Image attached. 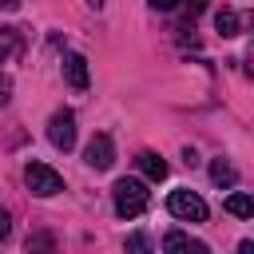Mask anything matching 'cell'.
<instances>
[{
  "mask_svg": "<svg viewBox=\"0 0 254 254\" xmlns=\"http://www.w3.org/2000/svg\"><path fill=\"white\" fill-rule=\"evenodd\" d=\"M111 202H115V214H119V218H139V214L147 210V202H151L147 183H139V179H119V183L111 187Z\"/></svg>",
  "mask_w": 254,
  "mask_h": 254,
  "instance_id": "obj_1",
  "label": "cell"
},
{
  "mask_svg": "<svg viewBox=\"0 0 254 254\" xmlns=\"http://www.w3.org/2000/svg\"><path fill=\"white\" fill-rule=\"evenodd\" d=\"M24 183H28V190H32L36 198H52V194L64 190L60 171H52L48 163H28V167H24Z\"/></svg>",
  "mask_w": 254,
  "mask_h": 254,
  "instance_id": "obj_2",
  "label": "cell"
},
{
  "mask_svg": "<svg viewBox=\"0 0 254 254\" xmlns=\"http://www.w3.org/2000/svg\"><path fill=\"white\" fill-rule=\"evenodd\" d=\"M167 210L183 222H206V202L194 194V190H171L167 198Z\"/></svg>",
  "mask_w": 254,
  "mask_h": 254,
  "instance_id": "obj_3",
  "label": "cell"
},
{
  "mask_svg": "<svg viewBox=\"0 0 254 254\" xmlns=\"http://www.w3.org/2000/svg\"><path fill=\"white\" fill-rule=\"evenodd\" d=\"M48 139L56 151H71L75 147V115L71 111H56L48 119Z\"/></svg>",
  "mask_w": 254,
  "mask_h": 254,
  "instance_id": "obj_4",
  "label": "cell"
},
{
  "mask_svg": "<svg viewBox=\"0 0 254 254\" xmlns=\"http://www.w3.org/2000/svg\"><path fill=\"white\" fill-rule=\"evenodd\" d=\"M83 163H87L91 171H107V167L115 163V143H111V135H91V143H87V151H83Z\"/></svg>",
  "mask_w": 254,
  "mask_h": 254,
  "instance_id": "obj_5",
  "label": "cell"
},
{
  "mask_svg": "<svg viewBox=\"0 0 254 254\" xmlns=\"http://www.w3.org/2000/svg\"><path fill=\"white\" fill-rule=\"evenodd\" d=\"M64 79H67L75 91H87L91 75H87V60H83L79 52H67V56H64Z\"/></svg>",
  "mask_w": 254,
  "mask_h": 254,
  "instance_id": "obj_6",
  "label": "cell"
},
{
  "mask_svg": "<svg viewBox=\"0 0 254 254\" xmlns=\"http://www.w3.org/2000/svg\"><path fill=\"white\" fill-rule=\"evenodd\" d=\"M163 250H183V254H206V242H198V238H190V234H183V230H171L167 238H163Z\"/></svg>",
  "mask_w": 254,
  "mask_h": 254,
  "instance_id": "obj_7",
  "label": "cell"
},
{
  "mask_svg": "<svg viewBox=\"0 0 254 254\" xmlns=\"http://www.w3.org/2000/svg\"><path fill=\"white\" fill-rule=\"evenodd\" d=\"M135 163H139V171H143V175H147L151 183H163V179H167V163H163V159H159L155 151H143V155H139Z\"/></svg>",
  "mask_w": 254,
  "mask_h": 254,
  "instance_id": "obj_8",
  "label": "cell"
},
{
  "mask_svg": "<svg viewBox=\"0 0 254 254\" xmlns=\"http://www.w3.org/2000/svg\"><path fill=\"white\" fill-rule=\"evenodd\" d=\"M226 210H230L234 218H254V198L242 194V190H234V194L226 198Z\"/></svg>",
  "mask_w": 254,
  "mask_h": 254,
  "instance_id": "obj_9",
  "label": "cell"
},
{
  "mask_svg": "<svg viewBox=\"0 0 254 254\" xmlns=\"http://www.w3.org/2000/svg\"><path fill=\"white\" fill-rule=\"evenodd\" d=\"M214 28H218L222 36H238V12H230V8L214 12Z\"/></svg>",
  "mask_w": 254,
  "mask_h": 254,
  "instance_id": "obj_10",
  "label": "cell"
},
{
  "mask_svg": "<svg viewBox=\"0 0 254 254\" xmlns=\"http://www.w3.org/2000/svg\"><path fill=\"white\" fill-rule=\"evenodd\" d=\"M210 179H214L218 187H230V183H234V167L222 163V159H214V163H210Z\"/></svg>",
  "mask_w": 254,
  "mask_h": 254,
  "instance_id": "obj_11",
  "label": "cell"
},
{
  "mask_svg": "<svg viewBox=\"0 0 254 254\" xmlns=\"http://www.w3.org/2000/svg\"><path fill=\"white\" fill-rule=\"evenodd\" d=\"M175 4H179V0H151V8H155V12H171Z\"/></svg>",
  "mask_w": 254,
  "mask_h": 254,
  "instance_id": "obj_12",
  "label": "cell"
},
{
  "mask_svg": "<svg viewBox=\"0 0 254 254\" xmlns=\"http://www.w3.org/2000/svg\"><path fill=\"white\" fill-rule=\"evenodd\" d=\"M4 234H8V210L0 206V238H4Z\"/></svg>",
  "mask_w": 254,
  "mask_h": 254,
  "instance_id": "obj_13",
  "label": "cell"
},
{
  "mask_svg": "<svg viewBox=\"0 0 254 254\" xmlns=\"http://www.w3.org/2000/svg\"><path fill=\"white\" fill-rule=\"evenodd\" d=\"M8 87H12V83H8V79H0V103H8Z\"/></svg>",
  "mask_w": 254,
  "mask_h": 254,
  "instance_id": "obj_14",
  "label": "cell"
},
{
  "mask_svg": "<svg viewBox=\"0 0 254 254\" xmlns=\"http://www.w3.org/2000/svg\"><path fill=\"white\" fill-rule=\"evenodd\" d=\"M16 4H20V0H0V8H16Z\"/></svg>",
  "mask_w": 254,
  "mask_h": 254,
  "instance_id": "obj_15",
  "label": "cell"
},
{
  "mask_svg": "<svg viewBox=\"0 0 254 254\" xmlns=\"http://www.w3.org/2000/svg\"><path fill=\"white\" fill-rule=\"evenodd\" d=\"M87 4H91V8H103V0H87Z\"/></svg>",
  "mask_w": 254,
  "mask_h": 254,
  "instance_id": "obj_16",
  "label": "cell"
}]
</instances>
